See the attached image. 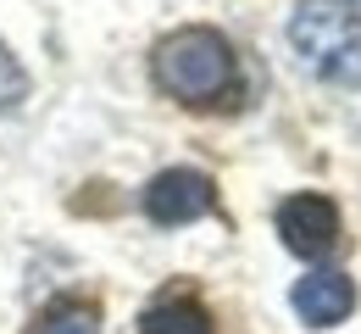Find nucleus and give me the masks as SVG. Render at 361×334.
Here are the masks:
<instances>
[{"mask_svg": "<svg viewBox=\"0 0 361 334\" xmlns=\"http://www.w3.org/2000/svg\"><path fill=\"white\" fill-rule=\"evenodd\" d=\"M212 206H217V190H212V179L195 173V167H167V173H156L150 190H145V217L161 223V229L195 223V217H206Z\"/></svg>", "mask_w": 361, "mask_h": 334, "instance_id": "3", "label": "nucleus"}, {"mask_svg": "<svg viewBox=\"0 0 361 334\" xmlns=\"http://www.w3.org/2000/svg\"><path fill=\"white\" fill-rule=\"evenodd\" d=\"M350 306H356V285L345 279V273H306L300 285H295V312H300V323H312V329H334V323H345L350 318Z\"/></svg>", "mask_w": 361, "mask_h": 334, "instance_id": "5", "label": "nucleus"}, {"mask_svg": "<svg viewBox=\"0 0 361 334\" xmlns=\"http://www.w3.org/2000/svg\"><path fill=\"white\" fill-rule=\"evenodd\" d=\"M28 334H100V312L90 301H61V306L39 312Z\"/></svg>", "mask_w": 361, "mask_h": 334, "instance_id": "7", "label": "nucleus"}, {"mask_svg": "<svg viewBox=\"0 0 361 334\" xmlns=\"http://www.w3.org/2000/svg\"><path fill=\"white\" fill-rule=\"evenodd\" d=\"M150 67H156V84L173 100H183V106H217L233 90V78H239L233 45L217 28H178V34H167L156 45V56H150Z\"/></svg>", "mask_w": 361, "mask_h": 334, "instance_id": "2", "label": "nucleus"}, {"mask_svg": "<svg viewBox=\"0 0 361 334\" xmlns=\"http://www.w3.org/2000/svg\"><path fill=\"white\" fill-rule=\"evenodd\" d=\"M139 334H212V318H206L200 301L173 295V301H156V306L139 318Z\"/></svg>", "mask_w": 361, "mask_h": 334, "instance_id": "6", "label": "nucleus"}, {"mask_svg": "<svg viewBox=\"0 0 361 334\" xmlns=\"http://www.w3.org/2000/svg\"><path fill=\"white\" fill-rule=\"evenodd\" d=\"M278 234L295 256L317 262V256H328L339 245V206L328 195H289L278 206Z\"/></svg>", "mask_w": 361, "mask_h": 334, "instance_id": "4", "label": "nucleus"}, {"mask_svg": "<svg viewBox=\"0 0 361 334\" xmlns=\"http://www.w3.org/2000/svg\"><path fill=\"white\" fill-rule=\"evenodd\" d=\"M289 45L322 84L361 90V0H300Z\"/></svg>", "mask_w": 361, "mask_h": 334, "instance_id": "1", "label": "nucleus"}, {"mask_svg": "<svg viewBox=\"0 0 361 334\" xmlns=\"http://www.w3.org/2000/svg\"><path fill=\"white\" fill-rule=\"evenodd\" d=\"M28 95V78H23V67H17V56L0 45V117L17 106V100Z\"/></svg>", "mask_w": 361, "mask_h": 334, "instance_id": "8", "label": "nucleus"}]
</instances>
